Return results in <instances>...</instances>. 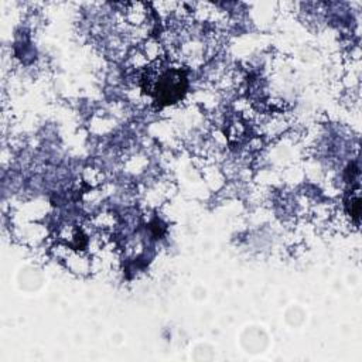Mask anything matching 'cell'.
Masks as SVG:
<instances>
[{
	"mask_svg": "<svg viewBox=\"0 0 362 362\" xmlns=\"http://www.w3.org/2000/svg\"><path fill=\"white\" fill-rule=\"evenodd\" d=\"M188 89L187 74L182 68L161 65L151 66L143 76V90L158 106L177 103Z\"/></svg>",
	"mask_w": 362,
	"mask_h": 362,
	"instance_id": "6da1fadb",
	"label": "cell"
}]
</instances>
